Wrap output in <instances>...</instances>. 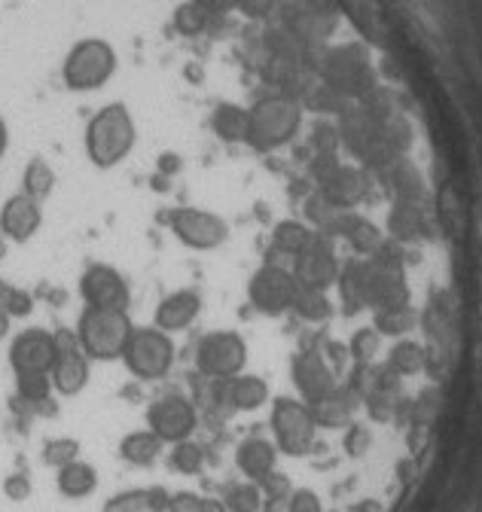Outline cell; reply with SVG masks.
<instances>
[{"label": "cell", "instance_id": "cell-1", "mask_svg": "<svg viewBox=\"0 0 482 512\" xmlns=\"http://www.w3.org/2000/svg\"><path fill=\"white\" fill-rule=\"evenodd\" d=\"M135 147V119L123 104H107L86 128V150L98 168H113Z\"/></svg>", "mask_w": 482, "mask_h": 512}, {"label": "cell", "instance_id": "cell-2", "mask_svg": "<svg viewBox=\"0 0 482 512\" xmlns=\"http://www.w3.org/2000/svg\"><path fill=\"white\" fill-rule=\"evenodd\" d=\"M132 317L119 308H89L83 311L77 324V342L86 357L92 360H116L123 357L129 336H132Z\"/></svg>", "mask_w": 482, "mask_h": 512}, {"label": "cell", "instance_id": "cell-3", "mask_svg": "<svg viewBox=\"0 0 482 512\" xmlns=\"http://www.w3.org/2000/svg\"><path fill=\"white\" fill-rule=\"evenodd\" d=\"M116 71V52L110 43L92 37V40H83L77 43L68 58H65V83L68 89L74 92H95L101 89Z\"/></svg>", "mask_w": 482, "mask_h": 512}, {"label": "cell", "instance_id": "cell-4", "mask_svg": "<svg viewBox=\"0 0 482 512\" xmlns=\"http://www.w3.org/2000/svg\"><path fill=\"white\" fill-rule=\"evenodd\" d=\"M123 360L126 366L144 378V381H153V378H162L171 363H174V342L168 339V333H162L159 327H141V330H132L129 336V345L123 351Z\"/></svg>", "mask_w": 482, "mask_h": 512}, {"label": "cell", "instance_id": "cell-5", "mask_svg": "<svg viewBox=\"0 0 482 512\" xmlns=\"http://www.w3.org/2000/svg\"><path fill=\"white\" fill-rule=\"evenodd\" d=\"M248 116V144H254L257 150L281 147L299 125V110L281 98L260 101L254 110H248Z\"/></svg>", "mask_w": 482, "mask_h": 512}, {"label": "cell", "instance_id": "cell-6", "mask_svg": "<svg viewBox=\"0 0 482 512\" xmlns=\"http://www.w3.org/2000/svg\"><path fill=\"white\" fill-rule=\"evenodd\" d=\"M315 418L312 409H306L303 403L293 400H278L272 409V430H275V442L284 455H306L312 442H315Z\"/></svg>", "mask_w": 482, "mask_h": 512}, {"label": "cell", "instance_id": "cell-7", "mask_svg": "<svg viewBox=\"0 0 482 512\" xmlns=\"http://www.w3.org/2000/svg\"><path fill=\"white\" fill-rule=\"evenodd\" d=\"M248 360V345L238 333H208L196 348L199 372L211 378H232Z\"/></svg>", "mask_w": 482, "mask_h": 512}, {"label": "cell", "instance_id": "cell-8", "mask_svg": "<svg viewBox=\"0 0 482 512\" xmlns=\"http://www.w3.org/2000/svg\"><path fill=\"white\" fill-rule=\"evenodd\" d=\"M296 290H299V281L293 278V272L275 263H266L263 269H257L248 284V296L254 308L263 314H284L287 308H293Z\"/></svg>", "mask_w": 482, "mask_h": 512}, {"label": "cell", "instance_id": "cell-9", "mask_svg": "<svg viewBox=\"0 0 482 512\" xmlns=\"http://www.w3.org/2000/svg\"><path fill=\"white\" fill-rule=\"evenodd\" d=\"M168 226L180 241H184L187 247H193V250H214L229 235V226L217 214L199 211V208H177L168 217Z\"/></svg>", "mask_w": 482, "mask_h": 512}, {"label": "cell", "instance_id": "cell-10", "mask_svg": "<svg viewBox=\"0 0 482 512\" xmlns=\"http://www.w3.org/2000/svg\"><path fill=\"white\" fill-rule=\"evenodd\" d=\"M55 345H58V357H55V366L49 369L52 388L65 397H74L89 384V357L83 354L77 333L74 336L55 333Z\"/></svg>", "mask_w": 482, "mask_h": 512}, {"label": "cell", "instance_id": "cell-11", "mask_svg": "<svg viewBox=\"0 0 482 512\" xmlns=\"http://www.w3.org/2000/svg\"><path fill=\"white\" fill-rule=\"evenodd\" d=\"M147 424L162 442H184L196 430V409H193L190 400L168 394V397H162V400H156L150 406Z\"/></svg>", "mask_w": 482, "mask_h": 512}, {"label": "cell", "instance_id": "cell-12", "mask_svg": "<svg viewBox=\"0 0 482 512\" xmlns=\"http://www.w3.org/2000/svg\"><path fill=\"white\" fill-rule=\"evenodd\" d=\"M80 293L89 308H119L129 311L132 293L126 278L113 266H89L80 278Z\"/></svg>", "mask_w": 482, "mask_h": 512}, {"label": "cell", "instance_id": "cell-13", "mask_svg": "<svg viewBox=\"0 0 482 512\" xmlns=\"http://www.w3.org/2000/svg\"><path fill=\"white\" fill-rule=\"evenodd\" d=\"M293 278L303 287H312V290H327L339 278L336 253H333L330 241H324V235H315L312 244L296 256Z\"/></svg>", "mask_w": 482, "mask_h": 512}, {"label": "cell", "instance_id": "cell-14", "mask_svg": "<svg viewBox=\"0 0 482 512\" xmlns=\"http://www.w3.org/2000/svg\"><path fill=\"white\" fill-rule=\"evenodd\" d=\"M58 345L55 336L46 330H25L16 336L10 348V363L16 372H49L55 366Z\"/></svg>", "mask_w": 482, "mask_h": 512}, {"label": "cell", "instance_id": "cell-15", "mask_svg": "<svg viewBox=\"0 0 482 512\" xmlns=\"http://www.w3.org/2000/svg\"><path fill=\"white\" fill-rule=\"evenodd\" d=\"M293 384L309 403H318L336 391V378L318 351H303L293 357Z\"/></svg>", "mask_w": 482, "mask_h": 512}, {"label": "cell", "instance_id": "cell-16", "mask_svg": "<svg viewBox=\"0 0 482 512\" xmlns=\"http://www.w3.org/2000/svg\"><path fill=\"white\" fill-rule=\"evenodd\" d=\"M40 223H43L40 202H34L31 196H25V192L7 199L4 211H0V232L16 244H25L28 238H34Z\"/></svg>", "mask_w": 482, "mask_h": 512}, {"label": "cell", "instance_id": "cell-17", "mask_svg": "<svg viewBox=\"0 0 482 512\" xmlns=\"http://www.w3.org/2000/svg\"><path fill=\"white\" fill-rule=\"evenodd\" d=\"M217 403H229L238 412H254L269 400V384L260 375H232V378H217Z\"/></svg>", "mask_w": 482, "mask_h": 512}, {"label": "cell", "instance_id": "cell-18", "mask_svg": "<svg viewBox=\"0 0 482 512\" xmlns=\"http://www.w3.org/2000/svg\"><path fill=\"white\" fill-rule=\"evenodd\" d=\"M202 299L193 290H177L171 296H165L156 308V327L162 333H177V330H187L193 320L199 317Z\"/></svg>", "mask_w": 482, "mask_h": 512}, {"label": "cell", "instance_id": "cell-19", "mask_svg": "<svg viewBox=\"0 0 482 512\" xmlns=\"http://www.w3.org/2000/svg\"><path fill=\"white\" fill-rule=\"evenodd\" d=\"M275 458H278L275 445L266 439H245L235 452L238 470L254 482H263L269 473H275Z\"/></svg>", "mask_w": 482, "mask_h": 512}, {"label": "cell", "instance_id": "cell-20", "mask_svg": "<svg viewBox=\"0 0 482 512\" xmlns=\"http://www.w3.org/2000/svg\"><path fill=\"white\" fill-rule=\"evenodd\" d=\"M168 491L162 488H132L104 503V512H165Z\"/></svg>", "mask_w": 482, "mask_h": 512}, {"label": "cell", "instance_id": "cell-21", "mask_svg": "<svg viewBox=\"0 0 482 512\" xmlns=\"http://www.w3.org/2000/svg\"><path fill=\"white\" fill-rule=\"evenodd\" d=\"M95 485H98L95 467L80 461V458L65 464V467H58V491H62L65 497H74V500L89 497L95 491Z\"/></svg>", "mask_w": 482, "mask_h": 512}, {"label": "cell", "instance_id": "cell-22", "mask_svg": "<svg viewBox=\"0 0 482 512\" xmlns=\"http://www.w3.org/2000/svg\"><path fill=\"white\" fill-rule=\"evenodd\" d=\"M159 452H162V439L153 430L129 433L123 442H119V455L135 467H150L159 458Z\"/></svg>", "mask_w": 482, "mask_h": 512}, {"label": "cell", "instance_id": "cell-23", "mask_svg": "<svg viewBox=\"0 0 482 512\" xmlns=\"http://www.w3.org/2000/svg\"><path fill=\"white\" fill-rule=\"evenodd\" d=\"M312 238H315V232L309 226L296 223V220H284L272 232V247L278 253H284V256H299V253H303L312 244Z\"/></svg>", "mask_w": 482, "mask_h": 512}, {"label": "cell", "instance_id": "cell-24", "mask_svg": "<svg viewBox=\"0 0 482 512\" xmlns=\"http://www.w3.org/2000/svg\"><path fill=\"white\" fill-rule=\"evenodd\" d=\"M248 119H251L248 110H241L235 104H220L214 110V132L229 144L248 141Z\"/></svg>", "mask_w": 482, "mask_h": 512}, {"label": "cell", "instance_id": "cell-25", "mask_svg": "<svg viewBox=\"0 0 482 512\" xmlns=\"http://www.w3.org/2000/svg\"><path fill=\"white\" fill-rule=\"evenodd\" d=\"M52 189H55L52 168L43 159H31L28 168H25V177H22V192H25V196H31L34 202H46Z\"/></svg>", "mask_w": 482, "mask_h": 512}, {"label": "cell", "instance_id": "cell-26", "mask_svg": "<svg viewBox=\"0 0 482 512\" xmlns=\"http://www.w3.org/2000/svg\"><path fill=\"white\" fill-rule=\"evenodd\" d=\"M418 314L409 305H397V308H382L376 311V330L385 336H403L415 327Z\"/></svg>", "mask_w": 482, "mask_h": 512}, {"label": "cell", "instance_id": "cell-27", "mask_svg": "<svg viewBox=\"0 0 482 512\" xmlns=\"http://www.w3.org/2000/svg\"><path fill=\"white\" fill-rule=\"evenodd\" d=\"M293 308L299 311V317L306 320H327L330 317V302L324 296V290H312L299 284L296 296H293Z\"/></svg>", "mask_w": 482, "mask_h": 512}, {"label": "cell", "instance_id": "cell-28", "mask_svg": "<svg viewBox=\"0 0 482 512\" xmlns=\"http://www.w3.org/2000/svg\"><path fill=\"white\" fill-rule=\"evenodd\" d=\"M388 366L397 372V375H415L425 366V351L415 342H400L391 348V357H388Z\"/></svg>", "mask_w": 482, "mask_h": 512}, {"label": "cell", "instance_id": "cell-29", "mask_svg": "<svg viewBox=\"0 0 482 512\" xmlns=\"http://www.w3.org/2000/svg\"><path fill=\"white\" fill-rule=\"evenodd\" d=\"M16 388H19L22 400L43 403L52 391V378H49V372H16Z\"/></svg>", "mask_w": 482, "mask_h": 512}, {"label": "cell", "instance_id": "cell-30", "mask_svg": "<svg viewBox=\"0 0 482 512\" xmlns=\"http://www.w3.org/2000/svg\"><path fill=\"white\" fill-rule=\"evenodd\" d=\"M223 500H226V509H229V512H260L263 494H260L257 485L245 482V485H232V488L226 491Z\"/></svg>", "mask_w": 482, "mask_h": 512}, {"label": "cell", "instance_id": "cell-31", "mask_svg": "<svg viewBox=\"0 0 482 512\" xmlns=\"http://www.w3.org/2000/svg\"><path fill=\"white\" fill-rule=\"evenodd\" d=\"M202 448L199 445H193L190 439H184V442H174V448H171V467L174 470H180V473H199L202 470Z\"/></svg>", "mask_w": 482, "mask_h": 512}, {"label": "cell", "instance_id": "cell-32", "mask_svg": "<svg viewBox=\"0 0 482 512\" xmlns=\"http://www.w3.org/2000/svg\"><path fill=\"white\" fill-rule=\"evenodd\" d=\"M77 455H80L77 439H52V442H46V452H43L49 467H65V464L77 461Z\"/></svg>", "mask_w": 482, "mask_h": 512}, {"label": "cell", "instance_id": "cell-33", "mask_svg": "<svg viewBox=\"0 0 482 512\" xmlns=\"http://www.w3.org/2000/svg\"><path fill=\"white\" fill-rule=\"evenodd\" d=\"M205 16L208 13H202L193 0L190 4H184V7H177L174 10V28L180 31V34H187V37H193V34H199L202 28H205Z\"/></svg>", "mask_w": 482, "mask_h": 512}, {"label": "cell", "instance_id": "cell-34", "mask_svg": "<svg viewBox=\"0 0 482 512\" xmlns=\"http://www.w3.org/2000/svg\"><path fill=\"white\" fill-rule=\"evenodd\" d=\"M0 308H4L10 317H28L34 311V299L22 287H7L4 296H0Z\"/></svg>", "mask_w": 482, "mask_h": 512}, {"label": "cell", "instance_id": "cell-35", "mask_svg": "<svg viewBox=\"0 0 482 512\" xmlns=\"http://www.w3.org/2000/svg\"><path fill=\"white\" fill-rule=\"evenodd\" d=\"M263 491H266V500H269V512H278V506L284 500H290L293 488H290V479L281 476V473H269L263 479Z\"/></svg>", "mask_w": 482, "mask_h": 512}, {"label": "cell", "instance_id": "cell-36", "mask_svg": "<svg viewBox=\"0 0 482 512\" xmlns=\"http://www.w3.org/2000/svg\"><path fill=\"white\" fill-rule=\"evenodd\" d=\"M287 512H324L321 506V497L315 491H293L290 500H287Z\"/></svg>", "mask_w": 482, "mask_h": 512}, {"label": "cell", "instance_id": "cell-37", "mask_svg": "<svg viewBox=\"0 0 482 512\" xmlns=\"http://www.w3.org/2000/svg\"><path fill=\"white\" fill-rule=\"evenodd\" d=\"M376 348H379V336H376L373 330H360V333L351 339V354H354L357 360H370V357L376 354Z\"/></svg>", "mask_w": 482, "mask_h": 512}, {"label": "cell", "instance_id": "cell-38", "mask_svg": "<svg viewBox=\"0 0 482 512\" xmlns=\"http://www.w3.org/2000/svg\"><path fill=\"white\" fill-rule=\"evenodd\" d=\"M202 500L205 497H199L193 491H177V494H168V509L165 512H199Z\"/></svg>", "mask_w": 482, "mask_h": 512}, {"label": "cell", "instance_id": "cell-39", "mask_svg": "<svg viewBox=\"0 0 482 512\" xmlns=\"http://www.w3.org/2000/svg\"><path fill=\"white\" fill-rule=\"evenodd\" d=\"M4 491H7L10 500H28V494H31V479H28L25 473H13V476H7V482H4Z\"/></svg>", "mask_w": 482, "mask_h": 512}, {"label": "cell", "instance_id": "cell-40", "mask_svg": "<svg viewBox=\"0 0 482 512\" xmlns=\"http://www.w3.org/2000/svg\"><path fill=\"white\" fill-rule=\"evenodd\" d=\"M345 448L351 455H364L367 448H370V433L364 427H351L348 436H345Z\"/></svg>", "mask_w": 482, "mask_h": 512}, {"label": "cell", "instance_id": "cell-41", "mask_svg": "<svg viewBox=\"0 0 482 512\" xmlns=\"http://www.w3.org/2000/svg\"><path fill=\"white\" fill-rule=\"evenodd\" d=\"M202 13H229L238 7V0H193Z\"/></svg>", "mask_w": 482, "mask_h": 512}, {"label": "cell", "instance_id": "cell-42", "mask_svg": "<svg viewBox=\"0 0 482 512\" xmlns=\"http://www.w3.org/2000/svg\"><path fill=\"white\" fill-rule=\"evenodd\" d=\"M199 512H229L226 509V503H220V500H202V509Z\"/></svg>", "mask_w": 482, "mask_h": 512}, {"label": "cell", "instance_id": "cell-43", "mask_svg": "<svg viewBox=\"0 0 482 512\" xmlns=\"http://www.w3.org/2000/svg\"><path fill=\"white\" fill-rule=\"evenodd\" d=\"M10 314L4 311V308H0V339H7V333H10Z\"/></svg>", "mask_w": 482, "mask_h": 512}, {"label": "cell", "instance_id": "cell-44", "mask_svg": "<svg viewBox=\"0 0 482 512\" xmlns=\"http://www.w3.org/2000/svg\"><path fill=\"white\" fill-rule=\"evenodd\" d=\"M7 247H10V238H7L4 232H0V263L7 260Z\"/></svg>", "mask_w": 482, "mask_h": 512}, {"label": "cell", "instance_id": "cell-45", "mask_svg": "<svg viewBox=\"0 0 482 512\" xmlns=\"http://www.w3.org/2000/svg\"><path fill=\"white\" fill-rule=\"evenodd\" d=\"M4 150H7V125L0 119V156H4Z\"/></svg>", "mask_w": 482, "mask_h": 512}, {"label": "cell", "instance_id": "cell-46", "mask_svg": "<svg viewBox=\"0 0 482 512\" xmlns=\"http://www.w3.org/2000/svg\"><path fill=\"white\" fill-rule=\"evenodd\" d=\"M7 287H10V284H7L4 278H0V296H4V290H7Z\"/></svg>", "mask_w": 482, "mask_h": 512}]
</instances>
